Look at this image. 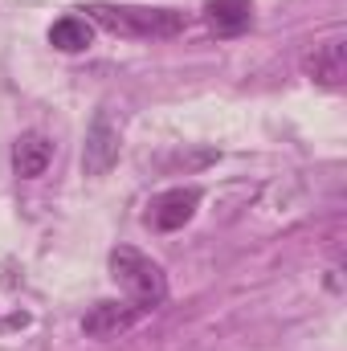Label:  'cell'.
I'll return each instance as SVG.
<instances>
[{
    "label": "cell",
    "instance_id": "obj_5",
    "mask_svg": "<svg viewBox=\"0 0 347 351\" xmlns=\"http://www.w3.org/2000/svg\"><path fill=\"white\" fill-rule=\"evenodd\" d=\"M196 204H200V192H196V188H168V192H160V196L152 200L147 221H152L160 233H176V229H184V225L196 217Z\"/></svg>",
    "mask_w": 347,
    "mask_h": 351
},
{
    "label": "cell",
    "instance_id": "obj_9",
    "mask_svg": "<svg viewBox=\"0 0 347 351\" xmlns=\"http://www.w3.org/2000/svg\"><path fill=\"white\" fill-rule=\"evenodd\" d=\"M90 41H94V25L86 16H74V12L53 21V29H49V45L62 53H82V49H90Z\"/></svg>",
    "mask_w": 347,
    "mask_h": 351
},
{
    "label": "cell",
    "instance_id": "obj_6",
    "mask_svg": "<svg viewBox=\"0 0 347 351\" xmlns=\"http://www.w3.org/2000/svg\"><path fill=\"white\" fill-rule=\"evenodd\" d=\"M302 70H307L311 82H319V86H327V90H339L344 86V78H347V45L339 41V37L315 45V49L307 53Z\"/></svg>",
    "mask_w": 347,
    "mask_h": 351
},
{
    "label": "cell",
    "instance_id": "obj_3",
    "mask_svg": "<svg viewBox=\"0 0 347 351\" xmlns=\"http://www.w3.org/2000/svg\"><path fill=\"white\" fill-rule=\"evenodd\" d=\"M115 160H119V123H115L106 110H98L94 123H90V131H86L82 172L86 176H106L110 168H115Z\"/></svg>",
    "mask_w": 347,
    "mask_h": 351
},
{
    "label": "cell",
    "instance_id": "obj_1",
    "mask_svg": "<svg viewBox=\"0 0 347 351\" xmlns=\"http://www.w3.org/2000/svg\"><path fill=\"white\" fill-rule=\"evenodd\" d=\"M86 21L106 29V33H119V37H139V41H152V37H176L184 33L188 16L176 12V8H152V4H90Z\"/></svg>",
    "mask_w": 347,
    "mask_h": 351
},
{
    "label": "cell",
    "instance_id": "obj_7",
    "mask_svg": "<svg viewBox=\"0 0 347 351\" xmlns=\"http://www.w3.org/2000/svg\"><path fill=\"white\" fill-rule=\"evenodd\" d=\"M204 21L217 37H237L254 25V0H204Z\"/></svg>",
    "mask_w": 347,
    "mask_h": 351
},
{
    "label": "cell",
    "instance_id": "obj_4",
    "mask_svg": "<svg viewBox=\"0 0 347 351\" xmlns=\"http://www.w3.org/2000/svg\"><path fill=\"white\" fill-rule=\"evenodd\" d=\"M143 319V311L135 306V302H119V298H106V302H94L86 311V319H82V331H86L90 339H115V335H123V331H131L135 323Z\"/></svg>",
    "mask_w": 347,
    "mask_h": 351
},
{
    "label": "cell",
    "instance_id": "obj_2",
    "mask_svg": "<svg viewBox=\"0 0 347 351\" xmlns=\"http://www.w3.org/2000/svg\"><path fill=\"white\" fill-rule=\"evenodd\" d=\"M110 278L123 286L127 302H135L143 315H152L168 298V274L160 269V262H152L147 254H139L131 245L110 250Z\"/></svg>",
    "mask_w": 347,
    "mask_h": 351
},
{
    "label": "cell",
    "instance_id": "obj_8",
    "mask_svg": "<svg viewBox=\"0 0 347 351\" xmlns=\"http://www.w3.org/2000/svg\"><path fill=\"white\" fill-rule=\"evenodd\" d=\"M49 160H53V143H49L41 131H25V135L12 143V168H16L21 180H37V176H45Z\"/></svg>",
    "mask_w": 347,
    "mask_h": 351
}]
</instances>
